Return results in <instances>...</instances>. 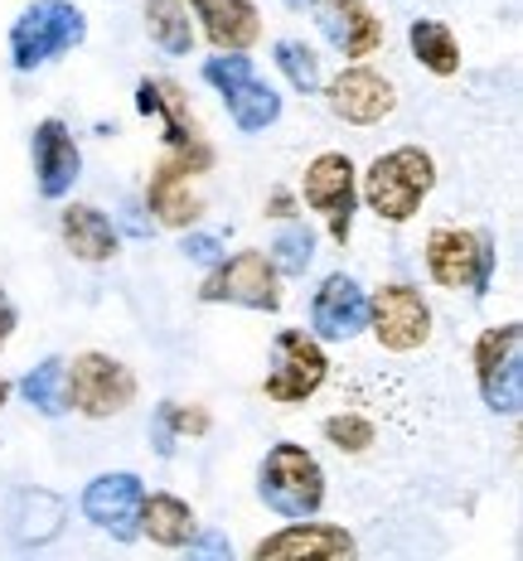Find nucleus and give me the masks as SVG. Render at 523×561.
Returning a JSON list of instances; mask_svg holds the SVG:
<instances>
[{
  "mask_svg": "<svg viewBox=\"0 0 523 561\" xmlns=\"http://www.w3.org/2000/svg\"><path fill=\"white\" fill-rule=\"evenodd\" d=\"M258 494L262 504L286 523H310L325 508V470L320 460L296 440H282L262 455L258 465Z\"/></svg>",
  "mask_w": 523,
  "mask_h": 561,
  "instance_id": "nucleus-1",
  "label": "nucleus"
},
{
  "mask_svg": "<svg viewBox=\"0 0 523 561\" xmlns=\"http://www.w3.org/2000/svg\"><path fill=\"white\" fill-rule=\"evenodd\" d=\"M432 184H436V160L422 146H398L368 165L359 194H364V204L374 208L383 224H407L427 204Z\"/></svg>",
  "mask_w": 523,
  "mask_h": 561,
  "instance_id": "nucleus-2",
  "label": "nucleus"
},
{
  "mask_svg": "<svg viewBox=\"0 0 523 561\" xmlns=\"http://www.w3.org/2000/svg\"><path fill=\"white\" fill-rule=\"evenodd\" d=\"M88 39V20L78 5L68 0H34L25 15L10 25V64L20 73H34V68L54 64L58 54L78 49Z\"/></svg>",
  "mask_w": 523,
  "mask_h": 561,
  "instance_id": "nucleus-3",
  "label": "nucleus"
},
{
  "mask_svg": "<svg viewBox=\"0 0 523 561\" xmlns=\"http://www.w3.org/2000/svg\"><path fill=\"white\" fill-rule=\"evenodd\" d=\"M494 266H499L494 238L480 228H436L427 238V272L446 290L485 296L494 286Z\"/></svg>",
  "mask_w": 523,
  "mask_h": 561,
  "instance_id": "nucleus-4",
  "label": "nucleus"
},
{
  "mask_svg": "<svg viewBox=\"0 0 523 561\" xmlns=\"http://www.w3.org/2000/svg\"><path fill=\"white\" fill-rule=\"evenodd\" d=\"M64 402H68V412H78V416L107 421L136 402V373L126 368L122 358L88 348V354H78L73 364L64 368Z\"/></svg>",
  "mask_w": 523,
  "mask_h": 561,
  "instance_id": "nucleus-5",
  "label": "nucleus"
},
{
  "mask_svg": "<svg viewBox=\"0 0 523 561\" xmlns=\"http://www.w3.org/2000/svg\"><path fill=\"white\" fill-rule=\"evenodd\" d=\"M204 83L218 88V98H224L232 126H238L242 136H258V131H266V126L276 122V116H282V98H276V88L262 83L258 68H252V58H242V54L204 58Z\"/></svg>",
  "mask_w": 523,
  "mask_h": 561,
  "instance_id": "nucleus-6",
  "label": "nucleus"
},
{
  "mask_svg": "<svg viewBox=\"0 0 523 561\" xmlns=\"http://www.w3.org/2000/svg\"><path fill=\"white\" fill-rule=\"evenodd\" d=\"M475 382L485 407L499 416H519L523 407V324H494L475 339Z\"/></svg>",
  "mask_w": 523,
  "mask_h": 561,
  "instance_id": "nucleus-7",
  "label": "nucleus"
},
{
  "mask_svg": "<svg viewBox=\"0 0 523 561\" xmlns=\"http://www.w3.org/2000/svg\"><path fill=\"white\" fill-rule=\"evenodd\" d=\"M204 306H242V310H282V276L266 262V252H232L208 272L200 286Z\"/></svg>",
  "mask_w": 523,
  "mask_h": 561,
  "instance_id": "nucleus-8",
  "label": "nucleus"
},
{
  "mask_svg": "<svg viewBox=\"0 0 523 561\" xmlns=\"http://www.w3.org/2000/svg\"><path fill=\"white\" fill-rule=\"evenodd\" d=\"M300 198H306L310 214L325 218L330 238L349 242L354 232V208H359V174H354V160L340 156V150H325L306 165V180H300Z\"/></svg>",
  "mask_w": 523,
  "mask_h": 561,
  "instance_id": "nucleus-9",
  "label": "nucleus"
},
{
  "mask_svg": "<svg viewBox=\"0 0 523 561\" xmlns=\"http://www.w3.org/2000/svg\"><path fill=\"white\" fill-rule=\"evenodd\" d=\"M272 354H276V364L262 382L266 402L300 407L325 388V378H330V358H325L320 339H310L306 330H282L272 344Z\"/></svg>",
  "mask_w": 523,
  "mask_h": 561,
  "instance_id": "nucleus-10",
  "label": "nucleus"
},
{
  "mask_svg": "<svg viewBox=\"0 0 523 561\" xmlns=\"http://www.w3.org/2000/svg\"><path fill=\"white\" fill-rule=\"evenodd\" d=\"M368 330L388 354H412L432 339V306L422 300V290L393 280L378 296H368Z\"/></svg>",
  "mask_w": 523,
  "mask_h": 561,
  "instance_id": "nucleus-11",
  "label": "nucleus"
},
{
  "mask_svg": "<svg viewBox=\"0 0 523 561\" xmlns=\"http://www.w3.org/2000/svg\"><path fill=\"white\" fill-rule=\"evenodd\" d=\"M141 504H146V484L132 470L98 474L83 489V518L107 537H116V542H136L141 537Z\"/></svg>",
  "mask_w": 523,
  "mask_h": 561,
  "instance_id": "nucleus-12",
  "label": "nucleus"
},
{
  "mask_svg": "<svg viewBox=\"0 0 523 561\" xmlns=\"http://www.w3.org/2000/svg\"><path fill=\"white\" fill-rule=\"evenodd\" d=\"M252 561H359V547L340 523H291L258 542Z\"/></svg>",
  "mask_w": 523,
  "mask_h": 561,
  "instance_id": "nucleus-13",
  "label": "nucleus"
},
{
  "mask_svg": "<svg viewBox=\"0 0 523 561\" xmlns=\"http://www.w3.org/2000/svg\"><path fill=\"white\" fill-rule=\"evenodd\" d=\"M310 339H354V334H364L368 330V296H364V286H359L354 276H344V272H330L320 280V290H316V300H310Z\"/></svg>",
  "mask_w": 523,
  "mask_h": 561,
  "instance_id": "nucleus-14",
  "label": "nucleus"
},
{
  "mask_svg": "<svg viewBox=\"0 0 523 561\" xmlns=\"http://www.w3.org/2000/svg\"><path fill=\"white\" fill-rule=\"evenodd\" d=\"M325 98H330V112L349 126H374V122H383V116H393V107H398L393 83L383 73H374V68H364V64L344 68L340 78H330Z\"/></svg>",
  "mask_w": 523,
  "mask_h": 561,
  "instance_id": "nucleus-15",
  "label": "nucleus"
},
{
  "mask_svg": "<svg viewBox=\"0 0 523 561\" xmlns=\"http://www.w3.org/2000/svg\"><path fill=\"white\" fill-rule=\"evenodd\" d=\"M310 15L344 58H368L383 49V20L364 0H310Z\"/></svg>",
  "mask_w": 523,
  "mask_h": 561,
  "instance_id": "nucleus-16",
  "label": "nucleus"
},
{
  "mask_svg": "<svg viewBox=\"0 0 523 561\" xmlns=\"http://www.w3.org/2000/svg\"><path fill=\"white\" fill-rule=\"evenodd\" d=\"M34 174H39V194L44 198H68L83 174V150H78L73 131L58 116L34 126Z\"/></svg>",
  "mask_w": 523,
  "mask_h": 561,
  "instance_id": "nucleus-17",
  "label": "nucleus"
},
{
  "mask_svg": "<svg viewBox=\"0 0 523 561\" xmlns=\"http://www.w3.org/2000/svg\"><path fill=\"white\" fill-rule=\"evenodd\" d=\"M190 5L218 54H248L262 39V15L252 0H190Z\"/></svg>",
  "mask_w": 523,
  "mask_h": 561,
  "instance_id": "nucleus-18",
  "label": "nucleus"
},
{
  "mask_svg": "<svg viewBox=\"0 0 523 561\" xmlns=\"http://www.w3.org/2000/svg\"><path fill=\"white\" fill-rule=\"evenodd\" d=\"M146 208L156 214L160 228H194L200 224V214H204V198L190 190V174L174 170L170 160H160V170L150 174Z\"/></svg>",
  "mask_w": 523,
  "mask_h": 561,
  "instance_id": "nucleus-19",
  "label": "nucleus"
},
{
  "mask_svg": "<svg viewBox=\"0 0 523 561\" xmlns=\"http://www.w3.org/2000/svg\"><path fill=\"white\" fill-rule=\"evenodd\" d=\"M58 232H64V248L78 256V262L98 266V262H112L116 256V228L102 208L92 204H68L64 218H58Z\"/></svg>",
  "mask_w": 523,
  "mask_h": 561,
  "instance_id": "nucleus-20",
  "label": "nucleus"
},
{
  "mask_svg": "<svg viewBox=\"0 0 523 561\" xmlns=\"http://www.w3.org/2000/svg\"><path fill=\"white\" fill-rule=\"evenodd\" d=\"M58 528H64V499L49 494V489H25L10 504V537L20 547H44L54 542Z\"/></svg>",
  "mask_w": 523,
  "mask_h": 561,
  "instance_id": "nucleus-21",
  "label": "nucleus"
},
{
  "mask_svg": "<svg viewBox=\"0 0 523 561\" xmlns=\"http://www.w3.org/2000/svg\"><path fill=\"white\" fill-rule=\"evenodd\" d=\"M136 107H141L146 116H160V122H166V146L170 150L200 140V131H194V116H190V102H184V92L174 83H156V78H146V83L136 88Z\"/></svg>",
  "mask_w": 523,
  "mask_h": 561,
  "instance_id": "nucleus-22",
  "label": "nucleus"
},
{
  "mask_svg": "<svg viewBox=\"0 0 523 561\" xmlns=\"http://www.w3.org/2000/svg\"><path fill=\"white\" fill-rule=\"evenodd\" d=\"M200 533V518L184 499L174 494H146L141 504V537H150L156 547H184L190 537Z\"/></svg>",
  "mask_w": 523,
  "mask_h": 561,
  "instance_id": "nucleus-23",
  "label": "nucleus"
},
{
  "mask_svg": "<svg viewBox=\"0 0 523 561\" xmlns=\"http://www.w3.org/2000/svg\"><path fill=\"white\" fill-rule=\"evenodd\" d=\"M407 44H412L417 64H422L427 73H436V78L461 73V44H456V34L441 25V20H412Z\"/></svg>",
  "mask_w": 523,
  "mask_h": 561,
  "instance_id": "nucleus-24",
  "label": "nucleus"
},
{
  "mask_svg": "<svg viewBox=\"0 0 523 561\" xmlns=\"http://www.w3.org/2000/svg\"><path fill=\"white\" fill-rule=\"evenodd\" d=\"M146 34L156 49H166L170 58H184L194 49L190 5L184 0H146Z\"/></svg>",
  "mask_w": 523,
  "mask_h": 561,
  "instance_id": "nucleus-25",
  "label": "nucleus"
},
{
  "mask_svg": "<svg viewBox=\"0 0 523 561\" xmlns=\"http://www.w3.org/2000/svg\"><path fill=\"white\" fill-rule=\"evenodd\" d=\"M214 416L204 407H184V402H160L156 421H150V446L156 455H174V440L180 436H208Z\"/></svg>",
  "mask_w": 523,
  "mask_h": 561,
  "instance_id": "nucleus-26",
  "label": "nucleus"
},
{
  "mask_svg": "<svg viewBox=\"0 0 523 561\" xmlns=\"http://www.w3.org/2000/svg\"><path fill=\"white\" fill-rule=\"evenodd\" d=\"M64 368H68V358L54 354V358H44L39 368H30L25 382H20L25 402H30L39 416H64V412H68V402H64Z\"/></svg>",
  "mask_w": 523,
  "mask_h": 561,
  "instance_id": "nucleus-27",
  "label": "nucleus"
},
{
  "mask_svg": "<svg viewBox=\"0 0 523 561\" xmlns=\"http://www.w3.org/2000/svg\"><path fill=\"white\" fill-rule=\"evenodd\" d=\"M272 54H276V68H282L286 83L296 88V92H320L325 73H320L316 49H310L306 39H276V44H272Z\"/></svg>",
  "mask_w": 523,
  "mask_h": 561,
  "instance_id": "nucleus-28",
  "label": "nucleus"
},
{
  "mask_svg": "<svg viewBox=\"0 0 523 561\" xmlns=\"http://www.w3.org/2000/svg\"><path fill=\"white\" fill-rule=\"evenodd\" d=\"M266 262L276 266V276H306V266L316 262V232L300 228V224H286L282 232H276Z\"/></svg>",
  "mask_w": 523,
  "mask_h": 561,
  "instance_id": "nucleus-29",
  "label": "nucleus"
},
{
  "mask_svg": "<svg viewBox=\"0 0 523 561\" xmlns=\"http://www.w3.org/2000/svg\"><path fill=\"white\" fill-rule=\"evenodd\" d=\"M320 431H325V440H330L334 450H349V455H364V450L378 440L374 421L359 416V412H340V416H330Z\"/></svg>",
  "mask_w": 523,
  "mask_h": 561,
  "instance_id": "nucleus-30",
  "label": "nucleus"
},
{
  "mask_svg": "<svg viewBox=\"0 0 523 561\" xmlns=\"http://www.w3.org/2000/svg\"><path fill=\"white\" fill-rule=\"evenodd\" d=\"M184 561H232V542H228V533H218V528L194 533L190 542H184Z\"/></svg>",
  "mask_w": 523,
  "mask_h": 561,
  "instance_id": "nucleus-31",
  "label": "nucleus"
},
{
  "mask_svg": "<svg viewBox=\"0 0 523 561\" xmlns=\"http://www.w3.org/2000/svg\"><path fill=\"white\" fill-rule=\"evenodd\" d=\"M190 262H200V266H218L224 262V242L214 238V232H184V248H180Z\"/></svg>",
  "mask_w": 523,
  "mask_h": 561,
  "instance_id": "nucleus-32",
  "label": "nucleus"
},
{
  "mask_svg": "<svg viewBox=\"0 0 523 561\" xmlns=\"http://www.w3.org/2000/svg\"><path fill=\"white\" fill-rule=\"evenodd\" d=\"M15 320H20V314H15V300H10L5 286H0V348H5L10 334H15Z\"/></svg>",
  "mask_w": 523,
  "mask_h": 561,
  "instance_id": "nucleus-33",
  "label": "nucleus"
},
{
  "mask_svg": "<svg viewBox=\"0 0 523 561\" xmlns=\"http://www.w3.org/2000/svg\"><path fill=\"white\" fill-rule=\"evenodd\" d=\"M291 214V194H276L272 198V218H286Z\"/></svg>",
  "mask_w": 523,
  "mask_h": 561,
  "instance_id": "nucleus-34",
  "label": "nucleus"
},
{
  "mask_svg": "<svg viewBox=\"0 0 523 561\" xmlns=\"http://www.w3.org/2000/svg\"><path fill=\"white\" fill-rule=\"evenodd\" d=\"M5 402H10V382L0 378V407H5Z\"/></svg>",
  "mask_w": 523,
  "mask_h": 561,
  "instance_id": "nucleus-35",
  "label": "nucleus"
},
{
  "mask_svg": "<svg viewBox=\"0 0 523 561\" xmlns=\"http://www.w3.org/2000/svg\"><path fill=\"white\" fill-rule=\"evenodd\" d=\"M286 5H296V10H300V5H310V0H286Z\"/></svg>",
  "mask_w": 523,
  "mask_h": 561,
  "instance_id": "nucleus-36",
  "label": "nucleus"
}]
</instances>
